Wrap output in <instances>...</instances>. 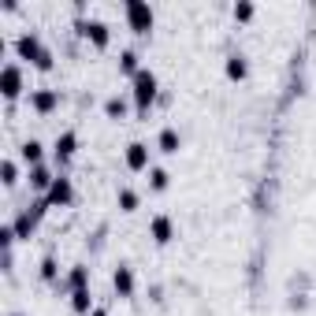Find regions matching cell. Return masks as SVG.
Returning a JSON list of instances; mask_svg holds the SVG:
<instances>
[{"instance_id": "cell-3", "label": "cell", "mask_w": 316, "mask_h": 316, "mask_svg": "<svg viewBox=\"0 0 316 316\" xmlns=\"http://www.w3.org/2000/svg\"><path fill=\"white\" fill-rule=\"evenodd\" d=\"M52 201H56V205H67V201H71V186H67V179H60V183L52 186Z\"/></svg>"}, {"instance_id": "cell-14", "label": "cell", "mask_w": 316, "mask_h": 316, "mask_svg": "<svg viewBox=\"0 0 316 316\" xmlns=\"http://www.w3.org/2000/svg\"><path fill=\"white\" fill-rule=\"evenodd\" d=\"M93 316H104V313H93Z\"/></svg>"}, {"instance_id": "cell-10", "label": "cell", "mask_w": 316, "mask_h": 316, "mask_svg": "<svg viewBox=\"0 0 316 316\" xmlns=\"http://www.w3.org/2000/svg\"><path fill=\"white\" fill-rule=\"evenodd\" d=\"M33 186H49V171H45V167L33 171Z\"/></svg>"}, {"instance_id": "cell-13", "label": "cell", "mask_w": 316, "mask_h": 316, "mask_svg": "<svg viewBox=\"0 0 316 316\" xmlns=\"http://www.w3.org/2000/svg\"><path fill=\"white\" fill-rule=\"evenodd\" d=\"M153 186H157V190H160V186H167V175L157 171V175H153Z\"/></svg>"}, {"instance_id": "cell-6", "label": "cell", "mask_w": 316, "mask_h": 316, "mask_svg": "<svg viewBox=\"0 0 316 316\" xmlns=\"http://www.w3.org/2000/svg\"><path fill=\"white\" fill-rule=\"evenodd\" d=\"M153 231H157V238H160V242L171 238V223H167V220H157V223H153Z\"/></svg>"}, {"instance_id": "cell-7", "label": "cell", "mask_w": 316, "mask_h": 316, "mask_svg": "<svg viewBox=\"0 0 316 316\" xmlns=\"http://www.w3.org/2000/svg\"><path fill=\"white\" fill-rule=\"evenodd\" d=\"M160 145H164L167 153H175V149H179V138H175V130H164V138H160Z\"/></svg>"}, {"instance_id": "cell-1", "label": "cell", "mask_w": 316, "mask_h": 316, "mask_svg": "<svg viewBox=\"0 0 316 316\" xmlns=\"http://www.w3.org/2000/svg\"><path fill=\"white\" fill-rule=\"evenodd\" d=\"M153 93H157V78L142 71V75H138V104H142V108L153 100Z\"/></svg>"}, {"instance_id": "cell-11", "label": "cell", "mask_w": 316, "mask_h": 316, "mask_svg": "<svg viewBox=\"0 0 316 316\" xmlns=\"http://www.w3.org/2000/svg\"><path fill=\"white\" fill-rule=\"evenodd\" d=\"M71 149H75V138H71V134H67L63 142H60V153H63V157H67V153H71Z\"/></svg>"}, {"instance_id": "cell-4", "label": "cell", "mask_w": 316, "mask_h": 316, "mask_svg": "<svg viewBox=\"0 0 316 316\" xmlns=\"http://www.w3.org/2000/svg\"><path fill=\"white\" fill-rule=\"evenodd\" d=\"M126 160H130V167H134V171H138V167H145V149H142V145H134Z\"/></svg>"}, {"instance_id": "cell-5", "label": "cell", "mask_w": 316, "mask_h": 316, "mask_svg": "<svg viewBox=\"0 0 316 316\" xmlns=\"http://www.w3.org/2000/svg\"><path fill=\"white\" fill-rule=\"evenodd\" d=\"M4 86H8V93H19V71H15V67L4 71Z\"/></svg>"}, {"instance_id": "cell-12", "label": "cell", "mask_w": 316, "mask_h": 316, "mask_svg": "<svg viewBox=\"0 0 316 316\" xmlns=\"http://www.w3.org/2000/svg\"><path fill=\"white\" fill-rule=\"evenodd\" d=\"M231 75H234V78H242V75H246V63H238V60H231Z\"/></svg>"}, {"instance_id": "cell-9", "label": "cell", "mask_w": 316, "mask_h": 316, "mask_svg": "<svg viewBox=\"0 0 316 316\" xmlns=\"http://www.w3.org/2000/svg\"><path fill=\"white\" fill-rule=\"evenodd\" d=\"M52 104H56V97H52V93H41V97H37V108H41V112H49Z\"/></svg>"}, {"instance_id": "cell-8", "label": "cell", "mask_w": 316, "mask_h": 316, "mask_svg": "<svg viewBox=\"0 0 316 316\" xmlns=\"http://www.w3.org/2000/svg\"><path fill=\"white\" fill-rule=\"evenodd\" d=\"M116 286H119L123 294H130V272H119V275H116Z\"/></svg>"}, {"instance_id": "cell-2", "label": "cell", "mask_w": 316, "mask_h": 316, "mask_svg": "<svg viewBox=\"0 0 316 316\" xmlns=\"http://www.w3.org/2000/svg\"><path fill=\"white\" fill-rule=\"evenodd\" d=\"M126 11H130V19H134V26H138V30H149L153 15H149V11H145V8H142V4H130V8H126Z\"/></svg>"}]
</instances>
